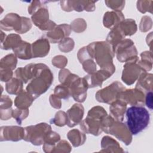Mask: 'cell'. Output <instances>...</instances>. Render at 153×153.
<instances>
[{"instance_id":"277c9868","label":"cell","mask_w":153,"mask_h":153,"mask_svg":"<svg viewBox=\"0 0 153 153\" xmlns=\"http://www.w3.org/2000/svg\"><path fill=\"white\" fill-rule=\"evenodd\" d=\"M1 30H15L18 33H25L32 27L30 20L26 17H20L16 13L7 14L0 22Z\"/></svg>"},{"instance_id":"d4e9b609","label":"cell","mask_w":153,"mask_h":153,"mask_svg":"<svg viewBox=\"0 0 153 153\" xmlns=\"http://www.w3.org/2000/svg\"><path fill=\"white\" fill-rule=\"evenodd\" d=\"M152 74L143 72L138 78L136 88L140 90L143 92L152 91Z\"/></svg>"},{"instance_id":"603a6c76","label":"cell","mask_w":153,"mask_h":153,"mask_svg":"<svg viewBox=\"0 0 153 153\" xmlns=\"http://www.w3.org/2000/svg\"><path fill=\"white\" fill-rule=\"evenodd\" d=\"M15 56L23 60H27L32 58L31 44L29 42L22 41L13 49Z\"/></svg>"},{"instance_id":"d6986e66","label":"cell","mask_w":153,"mask_h":153,"mask_svg":"<svg viewBox=\"0 0 153 153\" xmlns=\"http://www.w3.org/2000/svg\"><path fill=\"white\" fill-rule=\"evenodd\" d=\"M111 75L112 74L108 71L100 69L98 71H96L93 74H88L84 77L87 81L88 88H93L100 87L103 81L109 78Z\"/></svg>"},{"instance_id":"7c38bea8","label":"cell","mask_w":153,"mask_h":153,"mask_svg":"<svg viewBox=\"0 0 153 153\" xmlns=\"http://www.w3.org/2000/svg\"><path fill=\"white\" fill-rule=\"evenodd\" d=\"M103 119V118L87 114L85 119L80 123V127L86 133L91 134L94 136H99L102 132L101 122Z\"/></svg>"},{"instance_id":"ee69618b","label":"cell","mask_w":153,"mask_h":153,"mask_svg":"<svg viewBox=\"0 0 153 153\" xmlns=\"http://www.w3.org/2000/svg\"><path fill=\"white\" fill-rule=\"evenodd\" d=\"M152 27V20L148 16H143L142 18L140 23V30L141 32H147Z\"/></svg>"},{"instance_id":"d6a6232c","label":"cell","mask_w":153,"mask_h":153,"mask_svg":"<svg viewBox=\"0 0 153 153\" xmlns=\"http://www.w3.org/2000/svg\"><path fill=\"white\" fill-rule=\"evenodd\" d=\"M54 94L59 99H68L71 96L69 88L63 84L57 85L54 90Z\"/></svg>"},{"instance_id":"8fae6325","label":"cell","mask_w":153,"mask_h":153,"mask_svg":"<svg viewBox=\"0 0 153 153\" xmlns=\"http://www.w3.org/2000/svg\"><path fill=\"white\" fill-rule=\"evenodd\" d=\"M71 96L76 102H83L87 97V90L88 88L85 77H78L69 86Z\"/></svg>"},{"instance_id":"b9f144b4","label":"cell","mask_w":153,"mask_h":153,"mask_svg":"<svg viewBox=\"0 0 153 153\" xmlns=\"http://www.w3.org/2000/svg\"><path fill=\"white\" fill-rule=\"evenodd\" d=\"M152 1H138L137 2V8L139 11L142 13H145L147 11H149L152 13V5L149 4Z\"/></svg>"},{"instance_id":"4dcf8cb0","label":"cell","mask_w":153,"mask_h":153,"mask_svg":"<svg viewBox=\"0 0 153 153\" xmlns=\"http://www.w3.org/2000/svg\"><path fill=\"white\" fill-rule=\"evenodd\" d=\"M22 41V39L19 35L11 33L7 35L4 41L1 43V48L5 50H13Z\"/></svg>"},{"instance_id":"5bb4252c","label":"cell","mask_w":153,"mask_h":153,"mask_svg":"<svg viewBox=\"0 0 153 153\" xmlns=\"http://www.w3.org/2000/svg\"><path fill=\"white\" fill-rule=\"evenodd\" d=\"M24 128L16 126H2L0 128V140L3 141L17 142L23 139Z\"/></svg>"},{"instance_id":"7bdbcfd3","label":"cell","mask_w":153,"mask_h":153,"mask_svg":"<svg viewBox=\"0 0 153 153\" xmlns=\"http://www.w3.org/2000/svg\"><path fill=\"white\" fill-rule=\"evenodd\" d=\"M13 102L7 95H2L1 97V105L0 111L8 110L11 108Z\"/></svg>"},{"instance_id":"83f0119b","label":"cell","mask_w":153,"mask_h":153,"mask_svg":"<svg viewBox=\"0 0 153 153\" xmlns=\"http://www.w3.org/2000/svg\"><path fill=\"white\" fill-rule=\"evenodd\" d=\"M125 36L121 31L118 25L115 27L112 28L109 32L106 42H107L109 45H111L112 49L115 47V45L118 44L120 41L124 39Z\"/></svg>"},{"instance_id":"52a82bcc","label":"cell","mask_w":153,"mask_h":153,"mask_svg":"<svg viewBox=\"0 0 153 153\" xmlns=\"http://www.w3.org/2000/svg\"><path fill=\"white\" fill-rule=\"evenodd\" d=\"M118 61L127 62L137 57V51L134 42L130 39H124L117 44L113 48Z\"/></svg>"},{"instance_id":"9c48e42d","label":"cell","mask_w":153,"mask_h":153,"mask_svg":"<svg viewBox=\"0 0 153 153\" xmlns=\"http://www.w3.org/2000/svg\"><path fill=\"white\" fill-rule=\"evenodd\" d=\"M138 61L139 57H137L126 62L124 65L121 79L127 85L133 84L140 74L145 72L138 65L137 63Z\"/></svg>"},{"instance_id":"8d00e7d4","label":"cell","mask_w":153,"mask_h":153,"mask_svg":"<svg viewBox=\"0 0 153 153\" xmlns=\"http://www.w3.org/2000/svg\"><path fill=\"white\" fill-rule=\"evenodd\" d=\"M71 28L75 32L80 33L84 31L87 27V23L83 19H76L71 24Z\"/></svg>"},{"instance_id":"7402d4cb","label":"cell","mask_w":153,"mask_h":153,"mask_svg":"<svg viewBox=\"0 0 153 153\" xmlns=\"http://www.w3.org/2000/svg\"><path fill=\"white\" fill-rule=\"evenodd\" d=\"M102 149L100 152H123L124 150L120 146L118 142L113 138L105 136L101 141Z\"/></svg>"},{"instance_id":"44dd1931","label":"cell","mask_w":153,"mask_h":153,"mask_svg":"<svg viewBox=\"0 0 153 153\" xmlns=\"http://www.w3.org/2000/svg\"><path fill=\"white\" fill-rule=\"evenodd\" d=\"M127 103L121 99H117L111 104L109 112L111 116L117 121H123L126 111Z\"/></svg>"},{"instance_id":"2e32d148","label":"cell","mask_w":153,"mask_h":153,"mask_svg":"<svg viewBox=\"0 0 153 153\" xmlns=\"http://www.w3.org/2000/svg\"><path fill=\"white\" fill-rule=\"evenodd\" d=\"M84 109L83 106L79 103H75L69 109L67 112L68 123L69 127H73L76 125L80 124L84 116Z\"/></svg>"},{"instance_id":"d590c367","label":"cell","mask_w":153,"mask_h":153,"mask_svg":"<svg viewBox=\"0 0 153 153\" xmlns=\"http://www.w3.org/2000/svg\"><path fill=\"white\" fill-rule=\"evenodd\" d=\"M28 109H19L17 108L13 109L12 116L16 120L19 124H21L23 120H24L29 115Z\"/></svg>"},{"instance_id":"f35d334b","label":"cell","mask_w":153,"mask_h":153,"mask_svg":"<svg viewBox=\"0 0 153 153\" xmlns=\"http://www.w3.org/2000/svg\"><path fill=\"white\" fill-rule=\"evenodd\" d=\"M82 68L88 74H93L96 71V65L92 59H87L82 63Z\"/></svg>"},{"instance_id":"3957f363","label":"cell","mask_w":153,"mask_h":153,"mask_svg":"<svg viewBox=\"0 0 153 153\" xmlns=\"http://www.w3.org/2000/svg\"><path fill=\"white\" fill-rule=\"evenodd\" d=\"M127 126L131 134L136 135L145 129L149 123L150 115L142 106H131L126 110Z\"/></svg>"},{"instance_id":"e0dca14e","label":"cell","mask_w":153,"mask_h":153,"mask_svg":"<svg viewBox=\"0 0 153 153\" xmlns=\"http://www.w3.org/2000/svg\"><path fill=\"white\" fill-rule=\"evenodd\" d=\"M38 68V63H30L25 67L19 68L14 72L15 77L20 79L23 82L27 83L35 76Z\"/></svg>"},{"instance_id":"4316f807","label":"cell","mask_w":153,"mask_h":153,"mask_svg":"<svg viewBox=\"0 0 153 153\" xmlns=\"http://www.w3.org/2000/svg\"><path fill=\"white\" fill-rule=\"evenodd\" d=\"M67 137L74 147L83 145L86 140L85 134L76 128L70 130L67 134Z\"/></svg>"},{"instance_id":"1f68e13d","label":"cell","mask_w":153,"mask_h":153,"mask_svg":"<svg viewBox=\"0 0 153 153\" xmlns=\"http://www.w3.org/2000/svg\"><path fill=\"white\" fill-rule=\"evenodd\" d=\"M17 59L15 54H8L1 59L0 69H8L14 70L17 65Z\"/></svg>"},{"instance_id":"ab89813d","label":"cell","mask_w":153,"mask_h":153,"mask_svg":"<svg viewBox=\"0 0 153 153\" xmlns=\"http://www.w3.org/2000/svg\"><path fill=\"white\" fill-rule=\"evenodd\" d=\"M105 2L109 8L115 11H121L125 5L124 1H105Z\"/></svg>"},{"instance_id":"f1b7e54d","label":"cell","mask_w":153,"mask_h":153,"mask_svg":"<svg viewBox=\"0 0 153 153\" xmlns=\"http://www.w3.org/2000/svg\"><path fill=\"white\" fill-rule=\"evenodd\" d=\"M118 27L125 36H131L137 31V25L134 20L131 19H124L118 25Z\"/></svg>"},{"instance_id":"f6af8a7d","label":"cell","mask_w":153,"mask_h":153,"mask_svg":"<svg viewBox=\"0 0 153 153\" xmlns=\"http://www.w3.org/2000/svg\"><path fill=\"white\" fill-rule=\"evenodd\" d=\"M13 71L8 69H0V79L2 82H8L13 78Z\"/></svg>"},{"instance_id":"8992f818","label":"cell","mask_w":153,"mask_h":153,"mask_svg":"<svg viewBox=\"0 0 153 153\" xmlns=\"http://www.w3.org/2000/svg\"><path fill=\"white\" fill-rule=\"evenodd\" d=\"M125 89L120 82L116 81L106 87L98 90L96 93V99L99 102L111 104L119 99L120 93Z\"/></svg>"},{"instance_id":"ac0fdd59","label":"cell","mask_w":153,"mask_h":153,"mask_svg":"<svg viewBox=\"0 0 153 153\" xmlns=\"http://www.w3.org/2000/svg\"><path fill=\"white\" fill-rule=\"evenodd\" d=\"M32 57H44L50 51V43L47 38H39L31 44Z\"/></svg>"},{"instance_id":"ba28073f","label":"cell","mask_w":153,"mask_h":153,"mask_svg":"<svg viewBox=\"0 0 153 153\" xmlns=\"http://www.w3.org/2000/svg\"><path fill=\"white\" fill-rule=\"evenodd\" d=\"M105 133L115 136V137L124 142L126 145H130L132 140V134L127 125L122 121H117L115 119L111 123Z\"/></svg>"},{"instance_id":"f546056e","label":"cell","mask_w":153,"mask_h":153,"mask_svg":"<svg viewBox=\"0 0 153 153\" xmlns=\"http://www.w3.org/2000/svg\"><path fill=\"white\" fill-rule=\"evenodd\" d=\"M23 82L19 78L14 77L6 82L5 90L10 94H18L23 90Z\"/></svg>"},{"instance_id":"30bf717a","label":"cell","mask_w":153,"mask_h":153,"mask_svg":"<svg viewBox=\"0 0 153 153\" xmlns=\"http://www.w3.org/2000/svg\"><path fill=\"white\" fill-rule=\"evenodd\" d=\"M33 24L42 30H52L56 26V23L49 20L48 10L46 5H43L36 10L31 17Z\"/></svg>"},{"instance_id":"7a4b0ae2","label":"cell","mask_w":153,"mask_h":153,"mask_svg":"<svg viewBox=\"0 0 153 153\" xmlns=\"http://www.w3.org/2000/svg\"><path fill=\"white\" fill-rule=\"evenodd\" d=\"M53 81V75L51 70L46 65L38 63L36 73L27 84L26 90L36 99L50 88Z\"/></svg>"},{"instance_id":"836d02e7","label":"cell","mask_w":153,"mask_h":153,"mask_svg":"<svg viewBox=\"0 0 153 153\" xmlns=\"http://www.w3.org/2000/svg\"><path fill=\"white\" fill-rule=\"evenodd\" d=\"M50 123L59 127L66 125L68 123V117L66 113L62 111H59L56 113L54 117L51 120Z\"/></svg>"},{"instance_id":"681fc988","label":"cell","mask_w":153,"mask_h":153,"mask_svg":"<svg viewBox=\"0 0 153 153\" xmlns=\"http://www.w3.org/2000/svg\"><path fill=\"white\" fill-rule=\"evenodd\" d=\"M5 38H6V35L2 32V30H1V43L4 41Z\"/></svg>"},{"instance_id":"74e56055","label":"cell","mask_w":153,"mask_h":153,"mask_svg":"<svg viewBox=\"0 0 153 153\" xmlns=\"http://www.w3.org/2000/svg\"><path fill=\"white\" fill-rule=\"evenodd\" d=\"M71 146L65 140H60L54 148L53 152H70Z\"/></svg>"},{"instance_id":"7dc6e473","label":"cell","mask_w":153,"mask_h":153,"mask_svg":"<svg viewBox=\"0 0 153 153\" xmlns=\"http://www.w3.org/2000/svg\"><path fill=\"white\" fill-rule=\"evenodd\" d=\"M50 103L51 104V106L56 109H60L62 106V103L60 99L56 96L54 94H51L49 98Z\"/></svg>"},{"instance_id":"e575fe53","label":"cell","mask_w":153,"mask_h":153,"mask_svg":"<svg viewBox=\"0 0 153 153\" xmlns=\"http://www.w3.org/2000/svg\"><path fill=\"white\" fill-rule=\"evenodd\" d=\"M74 41L71 38H65L59 42V48L64 53H68L72 51L74 47Z\"/></svg>"},{"instance_id":"4fadbf2b","label":"cell","mask_w":153,"mask_h":153,"mask_svg":"<svg viewBox=\"0 0 153 153\" xmlns=\"http://www.w3.org/2000/svg\"><path fill=\"white\" fill-rule=\"evenodd\" d=\"M119 99L131 106H143L145 103L144 92L135 88L123 90L120 95Z\"/></svg>"},{"instance_id":"c3c4849f","label":"cell","mask_w":153,"mask_h":153,"mask_svg":"<svg viewBox=\"0 0 153 153\" xmlns=\"http://www.w3.org/2000/svg\"><path fill=\"white\" fill-rule=\"evenodd\" d=\"M146 105L150 109H152V92L148 91L146 93L145 100Z\"/></svg>"},{"instance_id":"60d3db41","label":"cell","mask_w":153,"mask_h":153,"mask_svg":"<svg viewBox=\"0 0 153 153\" xmlns=\"http://www.w3.org/2000/svg\"><path fill=\"white\" fill-rule=\"evenodd\" d=\"M68 63V59L64 56L58 55L52 59V64L57 68L63 69Z\"/></svg>"},{"instance_id":"cb8c5ba5","label":"cell","mask_w":153,"mask_h":153,"mask_svg":"<svg viewBox=\"0 0 153 153\" xmlns=\"http://www.w3.org/2000/svg\"><path fill=\"white\" fill-rule=\"evenodd\" d=\"M35 99L26 90H23L14 99V105L19 109H28Z\"/></svg>"},{"instance_id":"9a60e30c","label":"cell","mask_w":153,"mask_h":153,"mask_svg":"<svg viewBox=\"0 0 153 153\" xmlns=\"http://www.w3.org/2000/svg\"><path fill=\"white\" fill-rule=\"evenodd\" d=\"M71 31V26L67 24H61L56 26L52 30L47 33L48 41L52 43L60 42L65 38L68 37Z\"/></svg>"},{"instance_id":"ffe728a7","label":"cell","mask_w":153,"mask_h":153,"mask_svg":"<svg viewBox=\"0 0 153 153\" xmlns=\"http://www.w3.org/2000/svg\"><path fill=\"white\" fill-rule=\"evenodd\" d=\"M124 20V16L121 11H108L105 13L103 23L105 27L112 29Z\"/></svg>"},{"instance_id":"5b68a950","label":"cell","mask_w":153,"mask_h":153,"mask_svg":"<svg viewBox=\"0 0 153 153\" xmlns=\"http://www.w3.org/2000/svg\"><path fill=\"white\" fill-rule=\"evenodd\" d=\"M25 135L23 139L34 145L43 144L47 134L51 131L50 125L42 123L24 128Z\"/></svg>"},{"instance_id":"bcb514c9","label":"cell","mask_w":153,"mask_h":153,"mask_svg":"<svg viewBox=\"0 0 153 153\" xmlns=\"http://www.w3.org/2000/svg\"><path fill=\"white\" fill-rule=\"evenodd\" d=\"M44 4L39 1H34L31 2L30 5L28 7V13L32 15L36 10H38Z\"/></svg>"},{"instance_id":"484cf974","label":"cell","mask_w":153,"mask_h":153,"mask_svg":"<svg viewBox=\"0 0 153 153\" xmlns=\"http://www.w3.org/2000/svg\"><path fill=\"white\" fill-rule=\"evenodd\" d=\"M60 140V136L59 133L50 131L45 136L42 149L45 152H53L54 146L57 143V142Z\"/></svg>"},{"instance_id":"6da1fadb","label":"cell","mask_w":153,"mask_h":153,"mask_svg":"<svg viewBox=\"0 0 153 153\" xmlns=\"http://www.w3.org/2000/svg\"><path fill=\"white\" fill-rule=\"evenodd\" d=\"M86 48L91 57L95 59L101 69L108 71L112 75L114 73L115 67L113 57L115 53L111 45L106 41H99L90 44Z\"/></svg>"}]
</instances>
